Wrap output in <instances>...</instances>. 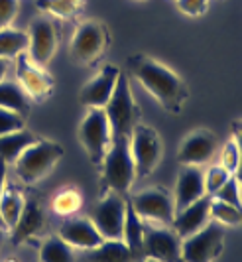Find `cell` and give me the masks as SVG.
<instances>
[{"instance_id": "1", "label": "cell", "mask_w": 242, "mask_h": 262, "mask_svg": "<svg viewBox=\"0 0 242 262\" xmlns=\"http://www.w3.org/2000/svg\"><path fill=\"white\" fill-rule=\"evenodd\" d=\"M130 75L150 93V97L167 113L181 115L189 101V87L181 75L172 67L150 57L146 53H134L126 59Z\"/></svg>"}, {"instance_id": "2", "label": "cell", "mask_w": 242, "mask_h": 262, "mask_svg": "<svg viewBox=\"0 0 242 262\" xmlns=\"http://www.w3.org/2000/svg\"><path fill=\"white\" fill-rule=\"evenodd\" d=\"M99 168H101L103 191H116L120 195H126L130 187L136 184V168L132 152H130V138L128 136L112 138V144Z\"/></svg>"}, {"instance_id": "3", "label": "cell", "mask_w": 242, "mask_h": 262, "mask_svg": "<svg viewBox=\"0 0 242 262\" xmlns=\"http://www.w3.org/2000/svg\"><path fill=\"white\" fill-rule=\"evenodd\" d=\"M61 158H63V146L59 142L38 138L18 156V160L14 162V168L22 184L34 185L54 170Z\"/></svg>"}, {"instance_id": "4", "label": "cell", "mask_w": 242, "mask_h": 262, "mask_svg": "<svg viewBox=\"0 0 242 262\" xmlns=\"http://www.w3.org/2000/svg\"><path fill=\"white\" fill-rule=\"evenodd\" d=\"M110 30L101 20H85L75 28L69 43V55L79 66H94L110 48Z\"/></svg>"}, {"instance_id": "5", "label": "cell", "mask_w": 242, "mask_h": 262, "mask_svg": "<svg viewBox=\"0 0 242 262\" xmlns=\"http://www.w3.org/2000/svg\"><path fill=\"white\" fill-rule=\"evenodd\" d=\"M105 113L112 130V138H118V136L130 138L136 124L140 122V108L136 105V99L130 89V79L126 73H120L116 87L105 106Z\"/></svg>"}, {"instance_id": "6", "label": "cell", "mask_w": 242, "mask_h": 262, "mask_svg": "<svg viewBox=\"0 0 242 262\" xmlns=\"http://www.w3.org/2000/svg\"><path fill=\"white\" fill-rule=\"evenodd\" d=\"M77 138L91 164L101 166L112 144V130L105 108H87V115L83 117L77 128Z\"/></svg>"}, {"instance_id": "7", "label": "cell", "mask_w": 242, "mask_h": 262, "mask_svg": "<svg viewBox=\"0 0 242 262\" xmlns=\"http://www.w3.org/2000/svg\"><path fill=\"white\" fill-rule=\"evenodd\" d=\"M132 205L136 215L146 225H158V227H172L175 219L174 195L163 187H148L126 197Z\"/></svg>"}, {"instance_id": "8", "label": "cell", "mask_w": 242, "mask_h": 262, "mask_svg": "<svg viewBox=\"0 0 242 262\" xmlns=\"http://www.w3.org/2000/svg\"><path fill=\"white\" fill-rule=\"evenodd\" d=\"M130 152H132V160H134L136 182L146 180L158 168L161 154H163V144H161L158 130L150 124L138 122L130 134Z\"/></svg>"}, {"instance_id": "9", "label": "cell", "mask_w": 242, "mask_h": 262, "mask_svg": "<svg viewBox=\"0 0 242 262\" xmlns=\"http://www.w3.org/2000/svg\"><path fill=\"white\" fill-rule=\"evenodd\" d=\"M59 46V32L52 16H36L28 26V57L40 67H47Z\"/></svg>"}, {"instance_id": "10", "label": "cell", "mask_w": 242, "mask_h": 262, "mask_svg": "<svg viewBox=\"0 0 242 262\" xmlns=\"http://www.w3.org/2000/svg\"><path fill=\"white\" fill-rule=\"evenodd\" d=\"M225 249V227L216 223L207 225L199 233L181 241L179 262H215Z\"/></svg>"}, {"instance_id": "11", "label": "cell", "mask_w": 242, "mask_h": 262, "mask_svg": "<svg viewBox=\"0 0 242 262\" xmlns=\"http://www.w3.org/2000/svg\"><path fill=\"white\" fill-rule=\"evenodd\" d=\"M126 217V195L116 191H105L91 211V221L99 229L103 238H122Z\"/></svg>"}, {"instance_id": "12", "label": "cell", "mask_w": 242, "mask_h": 262, "mask_svg": "<svg viewBox=\"0 0 242 262\" xmlns=\"http://www.w3.org/2000/svg\"><path fill=\"white\" fill-rule=\"evenodd\" d=\"M14 69H16V81L22 85L32 103H43L54 93V77L45 71V67L36 66L28 53H20L14 57Z\"/></svg>"}, {"instance_id": "13", "label": "cell", "mask_w": 242, "mask_h": 262, "mask_svg": "<svg viewBox=\"0 0 242 262\" xmlns=\"http://www.w3.org/2000/svg\"><path fill=\"white\" fill-rule=\"evenodd\" d=\"M142 256L160 262H179L181 258V238L172 227L146 225Z\"/></svg>"}, {"instance_id": "14", "label": "cell", "mask_w": 242, "mask_h": 262, "mask_svg": "<svg viewBox=\"0 0 242 262\" xmlns=\"http://www.w3.org/2000/svg\"><path fill=\"white\" fill-rule=\"evenodd\" d=\"M216 136L207 128H197L189 132L187 136L181 140L177 148V162L181 166H197L201 168L211 158L216 154Z\"/></svg>"}, {"instance_id": "15", "label": "cell", "mask_w": 242, "mask_h": 262, "mask_svg": "<svg viewBox=\"0 0 242 262\" xmlns=\"http://www.w3.org/2000/svg\"><path fill=\"white\" fill-rule=\"evenodd\" d=\"M120 67L105 66L91 81H87L79 91V103L85 108H105L110 95L120 77Z\"/></svg>"}, {"instance_id": "16", "label": "cell", "mask_w": 242, "mask_h": 262, "mask_svg": "<svg viewBox=\"0 0 242 262\" xmlns=\"http://www.w3.org/2000/svg\"><path fill=\"white\" fill-rule=\"evenodd\" d=\"M57 235L61 236L73 250L77 249L87 250V252L96 249L105 241L93 221L87 217H65Z\"/></svg>"}, {"instance_id": "17", "label": "cell", "mask_w": 242, "mask_h": 262, "mask_svg": "<svg viewBox=\"0 0 242 262\" xmlns=\"http://www.w3.org/2000/svg\"><path fill=\"white\" fill-rule=\"evenodd\" d=\"M209 223H211V197L203 195L195 203H191L175 213L172 229L175 231V235L183 241L187 236L199 233Z\"/></svg>"}, {"instance_id": "18", "label": "cell", "mask_w": 242, "mask_h": 262, "mask_svg": "<svg viewBox=\"0 0 242 262\" xmlns=\"http://www.w3.org/2000/svg\"><path fill=\"white\" fill-rule=\"evenodd\" d=\"M43 227H45V211L40 205V201L34 197H26L24 209L10 231V241H12V245H22V243L40 235Z\"/></svg>"}, {"instance_id": "19", "label": "cell", "mask_w": 242, "mask_h": 262, "mask_svg": "<svg viewBox=\"0 0 242 262\" xmlns=\"http://www.w3.org/2000/svg\"><path fill=\"white\" fill-rule=\"evenodd\" d=\"M203 195H207L205 193V184H203V170L197 166H183L174 189L175 213L191 205V203H195Z\"/></svg>"}, {"instance_id": "20", "label": "cell", "mask_w": 242, "mask_h": 262, "mask_svg": "<svg viewBox=\"0 0 242 262\" xmlns=\"http://www.w3.org/2000/svg\"><path fill=\"white\" fill-rule=\"evenodd\" d=\"M24 201L26 197L22 195V191L12 184H4V191L0 197V229L4 231H12L16 225L20 213L24 209Z\"/></svg>"}, {"instance_id": "21", "label": "cell", "mask_w": 242, "mask_h": 262, "mask_svg": "<svg viewBox=\"0 0 242 262\" xmlns=\"http://www.w3.org/2000/svg\"><path fill=\"white\" fill-rule=\"evenodd\" d=\"M36 140H38V136L28 128H20V130L8 132V134L0 136V160L10 166L18 160V156L26 150L28 146H32Z\"/></svg>"}, {"instance_id": "22", "label": "cell", "mask_w": 242, "mask_h": 262, "mask_svg": "<svg viewBox=\"0 0 242 262\" xmlns=\"http://www.w3.org/2000/svg\"><path fill=\"white\" fill-rule=\"evenodd\" d=\"M144 233H146V223L136 215L132 205L126 199V217H124V231H122V241L130 252L138 258H142V247H144Z\"/></svg>"}, {"instance_id": "23", "label": "cell", "mask_w": 242, "mask_h": 262, "mask_svg": "<svg viewBox=\"0 0 242 262\" xmlns=\"http://www.w3.org/2000/svg\"><path fill=\"white\" fill-rule=\"evenodd\" d=\"M0 106L28 117V113L32 108V101L18 81L4 79V81H0Z\"/></svg>"}, {"instance_id": "24", "label": "cell", "mask_w": 242, "mask_h": 262, "mask_svg": "<svg viewBox=\"0 0 242 262\" xmlns=\"http://www.w3.org/2000/svg\"><path fill=\"white\" fill-rule=\"evenodd\" d=\"M89 262H134L136 256L126 247L122 238H105L96 249L89 250Z\"/></svg>"}, {"instance_id": "25", "label": "cell", "mask_w": 242, "mask_h": 262, "mask_svg": "<svg viewBox=\"0 0 242 262\" xmlns=\"http://www.w3.org/2000/svg\"><path fill=\"white\" fill-rule=\"evenodd\" d=\"M81 207H83V195L73 185L61 187L52 199V209L59 217H73Z\"/></svg>"}, {"instance_id": "26", "label": "cell", "mask_w": 242, "mask_h": 262, "mask_svg": "<svg viewBox=\"0 0 242 262\" xmlns=\"http://www.w3.org/2000/svg\"><path fill=\"white\" fill-rule=\"evenodd\" d=\"M40 262H77L75 252L61 236H47L40 247Z\"/></svg>"}, {"instance_id": "27", "label": "cell", "mask_w": 242, "mask_h": 262, "mask_svg": "<svg viewBox=\"0 0 242 262\" xmlns=\"http://www.w3.org/2000/svg\"><path fill=\"white\" fill-rule=\"evenodd\" d=\"M28 52V32L14 30L12 26L0 30V57L14 59Z\"/></svg>"}, {"instance_id": "28", "label": "cell", "mask_w": 242, "mask_h": 262, "mask_svg": "<svg viewBox=\"0 0 242 262\" xmlns=\"http://www.w3.org/2000/svg\"><path fill=\"white\" fill-rule=\"evenodd\" d=\"M85 0H36V6L41 14L52 18H63V20L77 16Z\"/></svg>"}, {"instance_id": "29", "label": "cell", "mask_w": 242, "mask_h": 262, "mask_svg": "<svg viewBox=\"0 0 242 262\" xmlns=\"http://www.w3.org/2000/svg\"><path fill=\"white\" fill-rule=\"evenodd\" d=\"M211 221L221 227H242V211L227 201L211 197Z\"/></svg>"}, {"instance_id": "30", "label": "cell", "mask_w": 242, "mask_h": 262, "mask_svg": "<svg viewBox=\"0 0 242 262\" xmlns=\"http://www.w3.org/2000/svg\"><path fill=\"white\" fill-rule=\"evenodd\" d=\"M232 178L227 168H223L221 164H215V166H209L207 170L203 171V184H205V193L209 197H213L223 187V185L229 182Z\"/></svg>"}, {"instance_id": "31", "label": "cell", "mask_w": 242, "mask_h": 262, "mask_svg": "<svg viewBox=\"0 0 242 262\" xmlns=\"http://www.w3.org/2000/svg\"><path fill=\"white\" fill-rule=\"evenodd\" d=\"M242 160V154H240V148L238 144L230 138L227 144L221 148V154H219V164L223 166V168H227V170L234 176V171L238 168V164H240Z\"/></svg>"}, {"instance_id": "32", "label": "cell", "mask_w": 242, "mask_h": 262, "mask_svg": "<svg viewBox=\"0 0 242 262\" xmlns=\"http://www.w3.org/2000/svg\"><path fill=\"white\" fill-rule=\"evenodd\" d=\"M20 128H26V117L0 106V136H4L8 132L20 130Z\"/></svg>"}, {"instance_id": "33", "label": "cell", "mask_w": 242, "mask_h": 262, "mask_svg": "<svg viewBox=\"0 0 242 262\" xmlns=\"http://www.w3.org/2000/svg\"><path fill=\"white\" fill-rule=\"evenodd\" d=\"M213 197L221 199V201H227V203H230V205H234L236 209L242 211V189H240V185H238V182L234 180V176H232L229 182L223 185Z\"/></svg>"}, {"instance_id": "34", "label": "cell", "mask_w": 242, "mask_h": 262, "mask_svg": "<svg viewBox=\"0 0 242 262\" xmlns=\"http://www.w3.org/2000/svg\"><path fill=\"white\" fill-rule=\"evenodd\" d=\"M211 0H177V10L189 18H201L209 10Z\"/></svg>"}, {"instance_id": "35", "label": "cell", "mask_w": 242, "mask_h": 262, "mask_svg": "<svg viewBox=\"0 0 242 262\" xmlns=\"http://www.w3.org/2000/svg\"><path fill=\"white\" fill-rule=\"evenodd\" d=\"M20 10V0H0V30L10 28Z\"/></svg>"}, {"instance_id": "36", "label": "cell", "mask_w": 242, "mask_h": 262, "mask_svg": "<svg viewBox=\"0 0 242 262\" xmlns=\"http://www.w3.org/2000/svg\"><path fill=\"white\" fill-rule=\"evenodd\" d=\"M230 134H232V140L238 144L242 154V118H236L230 122Z\"/></svg>"}, {"instance_id": "37", "label": "cell", "mask_w": 242, "mask_h": 262, "mask_svg": "<svg viewBox=\"0 0 242 262\" xmlns=\"http://www.w3.org/2000/svg\"><path fill=\"white\" fill-rule=\"evenodd\" d=\"M6 171H8V164L0 160V197L4 191V184H6Z\"/></svg>"}, {"instance_id": "38", "label": "cell", "mask_w": 242, "mask_h": 262, "mask_svg": "<svg viewBox=\"0 0 242 262\" xmlns=\"http://www.w3.org/2000/svg\"><path fill=\"white\" fill-rule=\"evenodd\" d=\"M8 69H10V59L6 57H0V81H4L8 75Z\"/></svg>"}, {"instance_id": "39", "label": "cell", "mask_w": 242, "mask_h": 262, "mask_svg": "<svg viewBox=\"0 0 242 262\" xmlns=\"http://www.w3.org/2000/svg\"><path fill=\"white\" fill-rule=\"evenodd\" d=\"M234 180L238 182V185H240V189H242V160H240V164H238V168H236V171H234Z\"/></svg>"}, {"instance_id": "40", "label": "cell", "mask_w": 242, "mask_h": 262, "mask_svg": "<svg viewBox=\"0 0 242 262\" xmlns=\"http://www.w3.org/2000/svg\"><path fill=\"white\" fill-rule=\"evenodd\" d=\"M134 262H160V260H154V258H146V256H142V258H138Z\"/></svg>"}, {"instance_id": "41", "label": "cell", "mask_w": 242, "mask_h": 262, "mask_svg": "<svg viewBox=\"0 0 242 262\" xmlns=\"http://www.w3.org/2000/svg\"><path fill=\"white\" fill-rule=\"evenodd\" d=\"M134 2H148V0H134Z\"/></svg>"}, {"instance_id": "42", "label": "cell", "mask_w": 242, "mask_h": 262, "mask_svg": "<svg viewBox=\"0 0 242 262\" xmlns=\"http://www.w3.org/2000/svg\"><path fill=\"white\" fill-rule=\"evenodd\" d=\"M6 262H16V260H14V258H10V260H6Z\"/></svg>"}]
</instances>
